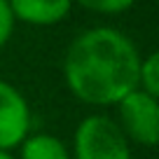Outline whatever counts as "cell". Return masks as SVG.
Returning <instances> with one entry per match:
<instances>
[{
    "label": "cell",
    "mask_w": 159,
    "mask_h": 159,
    "mask_svg": "<svg viewBox=\"0 0 159 159\" xmlns=\"http://www.w3.org/2000/svg\"><path fill=\"white\" fill-rule=\"evenodd\" d=\"M12 30H14V16L10 12L7 0H0V47L12 38Z\"/></svg>",
    "instance_id": "9"
},
{
    "label": "cell",
    "mask_w": 159,
    "mask_h": 159,
    "mask_svg": "<svg viewBox=\"0 0 159 159\" xmlns=\"http://www.w3.org/2000/svg\"><path fill=\"white\" fill-rule=\"evenodd\" d=\"M14 21L30 26H54L70 14L73 0H7Z\"/></svg>",
    "instance_id": "5"
},
{
    "label": "cell",
    "mask_w": 159,
    "mask_h": 159,
    "mask_svg": "<svg viewBox=\"0 0 159 159\" xmlns=\"http://www.w3.org/2000/svg\"><path fill=\"white\" fill-rule=\"evenodd\" d=\"M140 54L122 30H82L63 56V77L73 96L89 105H117L138 89Z\"/></svg>",
    "instance_id": "1"
},
{
    "label": "cell",
    "mask_w": 159,
    "mask_h": 159,
    "mask_svg": "<svg viewBox=\"0 0 159 159\" xmlns=\"http://www.w3.org/2000/svg\"><path fill=\"white\" fill-rule=\"evenodd\" d=\"M73 2L82 5L89 12H98V14H122L136 0H73Z\"/></svg>",
    "instance_id": "8"
},
{
    "label": "cell",
    "mask_w": 159,
    "mask_h": 159,
    "mask_svg": "<svg viewBox=\"0 0 159 159\" xmlns=\"http://www.w3.org/2000/svg\"><path fill=\"white\" fill-rule=\"evenodd\" d=\"M0 159H14V157H12L10 152H2V150H0Z\"/></svg>",
    "instance_id": "10"
},
{
    "label": "cell",
    "mask_w": 159,
    "mask_h": 159,
    "mask_svg": "<svg viewBox=\"0 0 159 159\" xmlns=\"http://www.w3.org/2000/svg\"><path fill=\"white\" fill-rule=\"evenodd\" d=\"M30 129V110L16 87L0 80V150L10 152L24 143Z\"/></svg>",
    "instance_id": "4"
},
{
    "label": "cell",
    "mask_w": 159,
    "mask_h": 159,
    "mask_svg": "<svg viewBox=\"0 0 159 159\" xmlns=\"http://www.w3.org/2000/svg\"><path fill=\"white\" fill-rule=\"evenodd\" d=\"M73 152L75 159H131L126 136L105 115H89L77 124Z\"/></svg>",
    "instance_id": "2"
},
{
    "label": "cell",
    "mask_w": 159,
    "mask_h": 159,
    "mask_svg": "<svg viewBox=\"0 0 159 159\" xmlns=\"http://www.w3.org/2000/svg\"><path fill=\"white\" fill-rule=\"evenodd\" d=\"M119 129L140 145H157L159 140V103L154 96L136 89L117 103Z\"/></svg>",
    "instance_id": "3"
},
{
    "label": "cell",
    "mask_w": 159,
    "mask_h": 159,
    "mask_svg": "<svg viewBox=\"0 0 159 159\" xmlns=\"http://www.w3.org/2000/svg\"><path fill=\"white\" fill-rule=\"evenodd\" d=\"M19 148H21V159H70L63 140L49 134L26 136Z\"/></svg>",
    "instance_id": "6"
},
{
    "label": "cell",
    "mask_w": 159,
    "mask_h": 159,
    "mask_svg": "<svg viewBox=\"0 0 159 159\" xmlns=\"http://www.w3.org/2000/svg\"><path fill=\"white\" fill-rule=\"evenodd\" d=\"M138 89L145 94L159 96V54H148L140 61L138 70Z\"/></svg>",
    "instance_id": "7"
}]
</instances>
